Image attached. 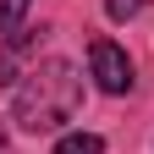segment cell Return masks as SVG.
<instances>
[{"instance_id": "8992f818", "label": "cell", "mask_w": 154, "mask_h": 154, "mask_svg": "<svg viewBox=\"0 0 154 154\" xmlns=\"http://www.w3.org/2000/svg\"><path fill=\"white\" fill-rule=\"evenodd\" d=\"M0 149H6V132H0Z\"/></svg>"}, {"instance_id": "3957f363", "label": "cell", "mask_w": 154, "mask_h": 154, "mask_svg": "<svg viewBox=\"0 0 154 154\" xmlns=\"http://www.w3.org/2000/svg\"><path fill=\"white\" fill-rule=\"evenodd\" d=\"M55 154H105V138L99 132H61L55 138Z\"/></svg>"}, {"instance_id": "6da1fadb", "label": "cell", "mask_w": 154, "mask_h": 154, "mask_svg": "<svg viewBox=\"0 0 154 154\" xmlns=\"http://www.w3.org/2000/svg\"><path fill=\"white\" fill-rule=\"evenodd\" d=\"M83 105V72L72 61H38L11 99V121L22 132H61Z\"/></svg>"}, {"instance_id": "5b68a950", "label": "cell", "mask_w": 154, "mask_h": 154, "mask_svg": "<svg viewBox=\"0 0 154 154\" xmlns=\"http://www.w3.org/2000/svg\"><path fill=\"white\" fill-rule=\"evenodd\" d=\"M154 0H105V11H110V22H132L138 11H149Z\"/></svg>"}, {"instance_id": "7a4b0ae2", "label": "cell", "mask_w": 154, "mask_h": 154, "mask_svg": "<svg viewBox=\"0 0 154 154\" xmlns=\"http://www.w3.org/2000/svg\"><path fill=\"white\" fill-rule=\"evenodd\" d=\"M88 77L99 83V94H116V99L138 83V77H132L127 50H121V44H110V38H94V44H88Z\"/></svg>"}, {"instance_id": "277c9868", "label": "cell", "mask_w": 154, "mask_h": 154, "mask_svg": "<svg viewBox=\"0 0 154 154\" xmlns=\"http://www.w3.org/2000/svg\"><path fill=\"white\" fill-rule=\"evenodd\" d=\"M28 6H33V0H0V33H6V38H17V33H22Z\"/></svg>"}]
</instances>
